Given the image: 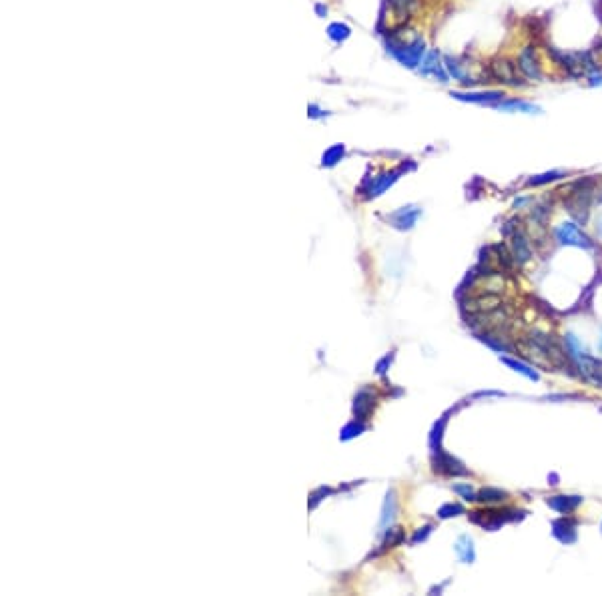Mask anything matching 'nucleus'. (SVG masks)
<instances>
[{"label": "nucleus", "mask_w": 602, "mask_h": 596, "mask_svg": "<svg viewBox=\"0 0 602 596\" xmlns=\"http://www.w3.org/2000/svg\"><path fill=\"white\" fill-rule=\"evenodd\" d=\"M562 203L568 209V213L573 215L578 223H586L588 215H590V207L594 203L599 191V179L597 177H580L573 181L570 185H566L562 191Z\"/></svg>", "instance_id": "f257e3e1"}, {"label": "nucleus", "mask_w": 602, "mask_h": 596, "mask_svg": "<svg viewBox=\"0 0 602 596\" xmlns=\"http://www.w3.org/2000/svg\"><path fill=\"white\" fill-rule=\"evenodd\" d=\"M484 85H498L506 90H522L528 88L530 83L522 77L518 71L514 57L508 55H496L484 64Z\"/></svg>", "instance_id": "f03ea898"}, {"label": "nucleus", "mask_w": 602, "mask_h": 596, "mask_svg": "<svg viewBox=\"0 0 602 596\" xmlns=\"http://www.w3.org/2000/svg\"><path fill=\"white\" fill-rule=\"evenodd\" d=\"M518 64V71L522 73V77L530 83V85H538L546 79V66L544 58L540 49L534 42L524 45L514 57Z\"/></svg>", "instance_id": "7ed1b4c3"}, {"label": "nucleus", "mask_w": 602, "mask_h": 596, "mask_svg": "<svg viewBox=\"0 0 602 596\" xmlns=\"http://www.w3.org/2000/svg\"><path fill=\"white\" fill-rule=\"evenodd\" d=\"M450 97L466 105H476L484 109H494L498 103H502L510 92L500 86H488V88H456L450 90Z\"/></svg>", "instance_id": "20e7f679"}, {"label": "nucleus", "mask_w": 602, "mask_h": 596, "mask_svg": "<svg viewBox=\"0 0 602 596\" xmlns=\"http://www.w3.org/2000/svg\"><path fill=\"white\" fill-rule=\"evenodd\" d=\"M388 51L396 60H400L403 66L418 69L422 64V58L426 57V42L422 36H416L407 42H390Z\"/></svg>", "instance_id": "39448f33"}, {"label": "nucleus", "mask_w": 602, "mask_h": 596, "mask_svg": "<svg viewBox=\"0 0 602 596\" xmlns=\"http://www.w3.org/2000/svg\"><path fill=\"white\" fill-rule=\"evenodd\" d=\"M418 73L426 79H434L442 85H448L452 79L446 71V64H444V57L434 49L430 53H426V57L422 58V64L418 66Z\"/></svg>", "instance_id": "423d86ee"}, {"label": "nucleus", "mask_w": 602, "mask_h": 596, "mask_svg": "<svg viewBox=\"0 0 602 596\" xmlns=\"http://www.w3.org/2000/svg\"><path fill=\"white\" fill-rule=\"evenodd\" d=\"M494 111L498 113H506V114H528V116H534V114H544V109L534 103V101H528V99H522V97H506L502 103H498L494 107Z\"/></svg>", "instance_id": "0eeeda50"}, {"label": "nucleus", "mask_w": 602, "mask_h": 596, "mask_svg": "<svg viewBox=\"0 0 602 596\" xmlns=\"http://www.w3.org/2000/svg\"><path fill=\"white\" fill-rule=\"evenodd\" d=\"M556 239L562 243V245H576V247H584V249H590L592 247V241L590 237L580 229L578 223L574 221H564L556 227Z\"/></svg>", "instance_id": "6e6552de"}, {"label": "nucleus", "mask_w": 602, "mask_h": 596, "mask_svg": "<svg viewBox=\"0 0 602 596\" xmlns=\"http://www.w3.org/2000/svg\"><path fill=\"white\" fill-rule=\"evenodd\" d=\"M474 522L484 526L486 530H498L502 524L518 520V510H486V512H474Z\"/></svg>", "instance_id": "1a4fd4ad"}, {"label": "nucleus", "mask_w": 602, "mask_h": 596, "mask_svg": "<svg viewBox=\"0 0 602 596\" xmlns=\"http://www.w3.org/2000/svg\"><path fill=\"white\" fill-rule=\"evenodd\" d=\"M573 358L576 360V364H578V368H580V373L588 380V382H592L594 386H601L602 388V362L601 360H597V358H590V356H586L584 351H576L573 347Z\"/></svg>", "instance_id": "9d476101"}, {"label": "nucleus", "mask_w": 602, "mask_h": 596, "mask_svg": "<svg viewBox=\"0 0 602 596\" xmlns=\"http://www.w3.org/2000/svg\"><path fill=\"white\" fill-rule=\"evenodd\" d=\"M552 528H554V536L564 544H573L576 540V520L560 518L552 524Z\"/></svg>", "instance_id": "9b49d317"}, {"label": "nucleus", "mask_w": 602, "mask_h": 596, "mask_svg": "<svg viewBox=\"0 0 602 596\" xmlns=\"http://www.w3.org/2000/svg\"><path fill=\"white\" fill-rule=\"evenodd\" d=\"M580 504H582V498L580 496H552V498H548V506L552 510L564 514V516L576 510Z\"/></svg>", "instance_id": "f8f14e48"}, {"label": "nucleus", "mask_w": 602, "mask_h": 596, "mask_svg": "<svg viewBox=\"0 0 602 596\" xmlns=\"http://www.w3.org/2000/svg\"><path fill=\"white\" fill-rule=\"evenodd\" d=\"M564 177H568L566 171L562 169L546 171V173H540V175H532V177L526 181V187H544V185H550V183L562 181Z\"/></svg>", "instance_id": "ddd939ff"}, {"label": "nucleus", "mask_w": 602, "mask_h": 596, "mask_svg": "<svg viewBox=\"0 0 602 596\" xmlns=\"http://www.w3.org/2000/svg\"><path fill=\"white\" fill-rule=\"evenodd\" d=\"M480 500L486 502V504H500V502L508 500V494L498 490V488H486V490L480 492Z\"/></svg>", "instance_id": "4468645a"}, {"label": "nucleus", "mask_w": 602, "mask_h": 596, "mask_svg": "<svg viewBox=\"0 0 602 596\" xmlns=\"http://www.w3.org/2000/svg\"><path fill=\"white\" fill-rule=\"evenodd\" d=\"M502 362L506 364V366H510V368H514L518 373H522V375H526L528 380H538V373L534 371L532 368H528V366H524V364H520L516 360H510V358H502Z\"/></svg>", "instance_id": "2eb2a0df"}, {"label": "nucleus", "mask_w": 602, "mask_h": 596, "mask_svg": "<svg viewBox=\"0 0 602 596\" xmlns=\"http://www.w3.org/2000/svg\"><path fill=\"white\" fill-rule=\"evenodd\" d=\"M349 32H351V30H349V27H345V25H342V23H336V25H331V27H329V34H331V38H334V40H338V42H340V40H345V38L349 36Z\"/></svg>", "instance_id": "dca6fc26"}, {"label": "nucleus", "mask_w": 602, "mask_h": 596, "mask_svg": "<svg viewBox=\"0 0 602 596\" xmlns=\"http://www.w3.org/2000/svg\"><path fill=\"white\" fill-rule=\"evenodd\" d=\"M584 83H586V86H590V88L602 86V66L594 69V71H590V73L584 77Z\"/></svg>", "instance_id": "f3484780"}, {"label": "nucleus", "mask_w": 602, "mask_h": 596, "mask_svg": "<svg viewBox=\"0 0 602 596\" xmlns=\"http://www.w3.org/2000/svg\"><path fill=\"white\" fill-rule=\"evenodd\" d=\"M601 349H602V340H601Z\"/></svg>", "instance_id": "a211bd4d"}, {"label": "nucleus", "mask_w": 602, "mask_h": 596, "mask_svg": "<svg viewBox=\"0 0 602 596\" xmlns=\"http://www.w3.org/2000/svg\"><path fill=\"white\" fill-rule=\"evenodd\" d=\"M601 193H602V191H601ZM601 199H602V197H601Z\"/></svg>", "instance_id": "6ab92c4d"}]
</instances>
